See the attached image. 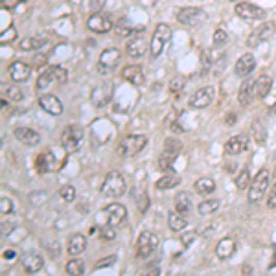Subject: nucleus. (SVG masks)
I'll use <instances>...</instances> for the list:
<instances>
[{
  "mask_svg": "<svg viewBox=\"0 0 276 276\" xmlns=\"http://www.w3.org/2000/svg\"><path fill=\"white\" fill-rule=\"evenodd\" d=\"M146 146H147L146 134H127L125 138L120 140L118 147H116V153L122 158H129V156L138 155Z\"/></svg>",
  "mask_w": 276,
  "mask_h": 276,
  "instance_id": "nucleus-1",
  "label": "nucleus"
},
{
  "mask_svg": "<svg viewBox=\"0 0 276 276\" xmlns=\"http://www.w3.org/2000/svg\"><path fill=\"white\" fill-rule=\"evenodd\" d=\"M125 179L124 175L120 171H110V173L105 175V180L101 184V195L107 199H114V197H122L125 193Z\"/></svg>",
  "mask_w": 276,
  "mask_h": 276,
  "instance_id": "nucleus-2",
  "label": "nucleus"
},
{
  "mask_svg": "<svg viewBox=\"0 0 276 276\" xmlns=\"http://www.w3.org/2000/svg\"><path fill=\"white\" fill-rule=\"evenodd\" d=\"M170 37H171V28L168 24L166 22L156 24L155 33L151 35V42H149V54H151L153 59L160 57V54L164 52L166 42L170 41Z\"/></svg>",
  "mask_w": 276,
  "mask_h": 276,
  "instance_id": "nucleus-3",
  "label": "nucleus"
},
{
  "mask_svg": "<svg viewBox=\"0 0 276 276\" xmlns=\"http://www.w3.org/2000/svg\"><path fill=\"white\" fill-rule=\"evenodd\" d=\"M120 59H122V52L114 46H109L105 50L101 52L100 57H98V72L107 76V74H112L118 68Z\"/></svg>",
  "mask_w": 276,
  "mask_h": 276,
  "instance_id": "nucleus-4",
  "label": "nucleus"
},
{
  "mask_svg": "<svg viewBox=\"0 0 276 276\" xmlns=\"http://www.w3.org/2000/svg\"><path fill=\"white\" fill-rule=\"evenodd\" d=\"M269 184H271V175L269 170H260L256 173V177L250 182V188H248V201L250 202H260L265 195V192L269 190Z\"/></svg>",
  "mask_w": 276,
  "mask_h": 276,
  "instance_id": "nucleus-5",
  "label": "nucleus"
},
{
  "mask_svg": "<svg viewBox=\"0 0 276 276\" xmlns=\"http://www.w3.org/2000/svg\"><path fill=\"white\" fill-rule=\"evenodd\" d=\"M81 142H83V129L79 125L72 124L61 133V147L66 153H76L79 149V146H81Z\"/></svg>",
  "mask_w": 276,
  "mask_h": 276,
  "instance_id": "nucleus-6",
  "label": "nucleus"
},
{
  "mask_svg": "<svg viewBox=\"0 0 276 276\" xmlns=\"http://www.w3.org/2000/svg\"><path fill=\"white\" fill-rule=\"evenodd\" d=\"M177 20H179L182 26H188V28L201 26V24H204V20H206V11L201 8L188 6V8H182L177 11Z\"/></svg>",
  "mask_w": 276,
  "mask_h": 276,
  "instance_id": "nucleus-7",
  "label": "nucleus"
},
{
  "mask_svg": "<svg viewBox=\"0 0 276 276\" xmlns=\"http://www.w3.org/2000/svg\"><path fill=\"white\" fill-rule=\"evenodd\" d=\"M179 151H180V144L175 142V140H166V147L162 155L158 156V170L162 171H170L173 168L175 160H177V156H179Z\"/></svg>",
  "mask_w": 276,
  "mask_h": 276,
  "instance_id": "nucleus-8",
  "label": "nucleus"
},
{
  "mask_svg": "<svg viewBox=\"0 0 276 276\" xmlns=\"http://www.w3.org/2000/svg\"><path fill=\"white\" fill-rule=\"evenodd\" d=\"M156 247H158V236L149 232V230H146V232H142L136 239V256L149 258L155 252Z\"/></svg>",
  "mask_w": 276,
  "mask_h": 276,
  "instance_id": "nucleus-9",
  "label": "nucleus"
},
{
  "mask_svg": "<svg viewBox=\"0 0 276 276\" xmlns=\"http://www.w3.org/2000/svg\"><path fill=\"white\" fill-rule=\"evenodd\" d=\"M274 32H276V26L272 22L260 24V26H258L256 30H254V32L248 35L247 46H248V48H256V46H260L262 42H265L267 39H271Z\"/></svg>",
  "mask_w": 276,
  "mask_h": 276,
  "instance_id": "nucleus-10",
  "label": "nucleus"
},
{
  "mask_svg": "<svg viewBox=\"0 0 276 276\" xmlns=\"http://www.w3.org/2000/svg\"><path fill=\"white\" fill-rule=\"evenodd\" d=\"M236 15L239 18H243L247 22H252V20H262L265 17V11L262 8H258V6L250 4V2H238L234 8Z\"/></svg>",
  "mask_w": 276,
  "mask_h": 276,
  "instance_id": "nucleus-11",
  "label": "nucleus"
},
{
  "mask_svg": "<svg viewBox=\"0 0 276 276\" xmlns=\"http://www.w3.org/2000/svg\"><path fill=\"white\" fill-rule=\"evenodd\" d=\"M216 98V88L214 87H201L195 90L190 98V107L192 109H206Z\"/></svg>",
  "mask_w": 276,
  "mask_h": 276,
  "instance_id": "nucleus-12",
  "label": "nucleus"
},
{
  "mask_svg": "<svg viewBox=\"0 0 276 276\" xmlns=\"http://www.w3.org/2000/svg\"><path fill=\"white\" fill-rule=\"evenodd\" d=\"M256 98V78H245L239 85V92H238V101L239 105L248 107Z\"/></svg>",
  "mask_w": 276,
  "mask_h": 276,
  "instance_id": "nucleus-13",
  "label": "nucleus"
},
{
  "mask_svg": "<svg viewBox=\"0 0 276 276\" xmlns=\"http://www.w3.org/2000/svg\"><path fill=\"white\" fill-rule=\"evenodd\" d=\"M105 217H107V225L110 226H120L127 217V210H125L124 204L120 202H110L109 206H105Z\"/></svg>",
  "mask_w": 276,
  "mask_h": 276,
  "instance_id": "nucleus-14",
  "label": "nucleus"
},
{
  "mask_svg": "<svg viewBox=\"0 0 276 276\" xmlns=\"http://www.w3.org/2000/svg\"><path fill=\"white\" fill-rule=\"evenodd\" d=\"M87 26L94 33H107L112 30V20L103 13H92L87 20Z\"/></svg>",
  "mask_w": 276,
  "mask_h": 276,
  "instance_id": "nucleus-15",
  "label": "nucleus"
},
{
  "mask_svg": "<svg viewBox=\"0 0 276 276\" xmlns=\"http://www.w3.org/2000/svg\"><path fill=\"white\" fill-rule=\"evenodd\" d=\"M30 74H32V66L24 61H15L8 66V76L13 79L15 83H24L28 81L30 78Z\"/></svg>",
  "mask_w": 276,
  "mask_h": 276,
  "instance_id": "nucleus-16",
  "label": "nucleus"
},
{
  "mask_svg": "<svg viewBox=\"0 0 276 276\" xmlns=\"http://www.w3.org/2000/svg\"><path fill=\"white\" fill-rule=\"evenodd\" d=\"M110 92H112V85H110L109 81L100 83L98 87L92 88V94H90L92 105L103 107V105H105V103H109V100H110Z\"/></svg>",
  "mask_w": 276,
  "mask_h": 276,
  "instance_id": "nucleus-17",
  "label": "nucleus"
},
{
  "mask_svg": "<svg viewBox=\"0 0 276 276\" xmlns=\"http://www.w3.org/2000/svg\"><path fill=\"white\" fill-rule=\"evenodd\" d=\"M39 107L52 116H59L63 112V103L54 94H42V96H39Z\"/></svg>",
  "mask_w": 276,
  "mask_h": 276,
  "instance_id": "nucleus-18",
  "label": "nucleus"
},
{
  "mask_svg": "<svg viewBox=\"0 0 276 276\" xmlns=\"http://www.w3.org/2000/svg\"><path fill=\"white\" fill-rule=\"evenodd\" d=\"M20 263H22L24 271H26L28 274H35V272H39L42 267H44V260L35 252L22 254V256H20Z\"/></svg>",
  "mask_w": 276,
  "mask_h": 276,
  "instance_id": "nucleus-19",
  "label": "nucleus"
},
{
  "mask_svg": "<svg viewBox=\"0 0 276 276\" xmlns=\"http://www.w3.org/2000/svg\"><path fill=\"white\" fill-rule=\"evenodd\" d=\"M13 136L20 144H24V146H37V144L41 142V134L30 127H15Z\"/></svg>",
  "mask_w": 276,
  "mask_h": 276,
  "instance_id": "nucleus-20",
  "label": "nucleus"
},
{
  "mask_svg": "<svg viewBox=\"0 0 276 276\" xmlns=\"http://www.w3.org/2000/svg\"><path fill=\"white\" fill-rule=\"evenodd\" d=\"M254 68H256V57L250 52L243 54L236 61V74H238L239 78H248V74L252 72Z\"/></svg>",
  "mask_w": 276,
  "mask_h": 276,
  "instance_id": "nucleus-21",
  "label": "nucleus"
},
{
  "mask_svg": "<svg viewBox=\"0 0 276 276\" xmlns=\"http://www.w3.org/2000/svg\"><path fill=\"white\" fill-rule=\"evenodd\" d=\"M122 78L127 83L134 85V87H140L146 81V76H144V70L140 68V64H129L122 70Z\"/></svg>",
  "mask_w": 276,
  "mask_h": 276,
  "instance_id": "nucleus-22",
  "label": "nucleus"
},
{
  "mask_svg": "<svg viewBox=\"0 0 276 276\" xmlns=\"http://www.w3.org/2000/svg\"><path fill=\"white\" fill-rule=\"evenodd\" d=\"M247 147H248V138L243 136V134H234L225 144V151L228 155H239V153L247 151Z\"/></svg>",
  "mask_w": 276,
  "mask_h": 276,
  "instance_id": "nucleus-23",
  "label": "nucleus"
},
{
  "mask_svg": "<svg viewBox=\"0 0 276 276\" xmlns=\"http://www.w3.org/2000/svg\"><path fill=\"white\" fill-rule=\"evenodd\" d=\"M57 168V162H55V156L50 151H42L41 155L37 156L35 160V170L37 173H50Z\"/></svg>",
  "mask_w": 276,
  "mask_h": 276,
  "instance_id": "nucleus-24",
  "label": "nucleus"
},
{
  "mask_svg": "<svg viewBox=\"0 0 276 276\" xmlns=\"http://www.w3.org/2000/svg\"><path fill=\"white\" fill-rule=\"evenodd\" d=\"M146 50H147V44L142 39V35L134 37V39H131V41L125 44V52H127V55L131 59H140V57H144Z\"/></svg>",
  "mask_w": 276,
  "mask_h": 276,
  "instance_id": "nucleus-25",
  "label": "nucleus"
},
{
  "mask_svg": "<svg viewBox=\"0 0 276 276\" xmlns=\"http://www.w3.org/2000/svg\"><path fill=\"white\" fill-rule=\"evenodd\" d=\"M46 37L42 35H28L24 37L22 41L18 42V50L20 52H33V50H41L42 46L46 44Z\"/></svg>",
  "mask_w": 276,
  "mask_h": 276,
  "instance_id": "nucleus-26",
  "label": "nucleus"
},
{
  "mask_svg": "<svg viewBox=\"0 0 276 276\" xmlns=\"http://www.w3.org/2000/svg\"><path fill=\"white\" fill-rule=\"evenodd\" d=\"M236 252V241L232 238H223L216 247V256L219 260H226Z\"/></svg>",
  "mask_w": 276,
  "mask_h": 276,
  "instance_id": "nucleus-27",
  "label": "nucleus"
},
{
  "mask_svg": "<svg viewBox=\"0 0 276 276\" xmlns=\"http://www.w3.org/2000/svg\"><path fill=\"white\" fill-rule=\"evenodd\" d=\"M272 88V78L269 74H262L256 78V98L258 100H263V98L271 92Z\"/></svg>",
  "mask_w": 276,
  "mask_h": 276,
  "instance_id": "nucleus-28",
  "label": "nucleus"
},
{
  "mask_svg": "<svg viewBox=\"0 0 276 276\" xmlns=\"http://www.w3.org/2000/svg\"><path fill=\"white\" fill-rule=\"evenodd\" d=\"M87 248V239L81 234H74L72 238L68 239V245H66V250H68L70 256H79Z\"/></svg>",
  "mask_w": 276,
  "mask_h": 276,
  "instance_id": "nucleus-29",
  "label": "nucleus"
},
{
  "mask_svg": "<svg viewBox=\"0 0 276 276\" xmlns=\"http://www.w3.org/2000/svg\"><path fill=\"white\" fill-rule=\"evenodd\" d=\"M190 208H192V195L188 192H180L177 197H175V212L179 214H188Z\"/></svg>",
  "mask_w": 276,
  "mask_h": 276,
  "instance_id": "nucleus-30",
  "label": "nucleus"
},
{
  "mask_svg": "<svg viewBox=\"0 0 276 276\" xmlns=\"http://www.w3.org/2000/svg\"><path fill=\"white\" fill-rule=\"evenodd\" d=\"M193 186H195V192H197L199 195H210V193H214V190H216L214 179H208V177L197 179Z\"/></svg>",
  "mask_w": 276,
  "mask_h": 276,
  "instance_id": "nucleus-31",
  "label": "nucleus"
},
{
  "mask_svg": "<svg viewBox=\"0 0 276 276\" xmlns=\"http://www.w3.org/2000/svg\"><path fill=\"white\" fill-rule=\"evenodd\" d=\"M179 184H180L179 175L168 173V175H164V177H160V179L156 180L155 186L158 190H171V188H175V186H179Z\"/></svg>",
  "mask_w": 276,
  "mask_h": 276,
  "instance_id": "nucleus-32",
  "label": "nucleus"
},
{
  "mask_svg": "<svg viewBox=\"0 0 276 276\" xmlns=\"http://www.w3.org/2000/svg\"><path fill=\"white\" fill-rule=\"evenodd\" d=\"M168 225H170V228L173 230V232H180V230H184L188 226V223H186L182 214H179V212H170V216H168Z\"/></svg>",
  "mask_w": 276,
  "mask_h": 276,
  "instance_id": "nucleus-33",
  "label": "nucleus"
},
{
  "mask_svg": "<svg viewBox=\"0 0 276 276\" xmlns=\"http://www.w3.org/2000/svg\"><path fill=\"white\" fill-rule=\"evenodd\" d=\"M217 208H219V201H217V199H206V201L199 202L197 212L201 216H210V214H214Z\"/></svg>",
  "mask_w": 276,
  "mask_h": 276,
  "instance_id": "nucleus-34",
  "label": "nucleus"
},
{
  "mask_svg": "<svg viewBox=\"0 0 276 276\" xmlns=\"http://www.w3.org/2000/svg\"><path fill=\"white\" fill-rule=\"evenodd\" d=\"M54 81H55L54 72H52V68H50V70H46V72H42L41 76H39L35 88H37V90H44V88L50 87V85H52V83H54Z\"/></svg>",
  "mask_w": 276,
  "mask_h": 276,
  "instance_id": "nucleus-35",
  "label": "nucleus"
},
{
  "mask_svg": "<svg viewBox=\"0 0 276 276\" xmlns=\"http://www.w3.org/2000/svg\"><path fill=\"white\" fill-rule=\"evenodd\" d=\"M234 182H236V188L241 190V192H243V190H248V188H250V182H252V180H250V173H248L247 168L239 171V175H238V177H236Z\"/></svg>",
  "mask_w": 276,
  "mask_h": 276,
  "instance_id": "nucleus-36",
  "label": "nucleus"
},
{
  "mask_svg": "<svg viewBox=\"0 0 276 276\" xmlns=\"http://www.w3.org/2000/svg\"><path fill=\"white\" fill-rule=\"evenodd\" d=\"M66 272H68L70 276H81L83 272H85V263H83L81 260H78V258H74V260H70V262L66 263Z\"/></svg>",
  "mask_w": 276,
  "mask_h": 276,
  "instance_id": "nucleus-37",
  "label": "nucleus"
},
{
  "mask_svg": "<svg viewBox=\"0 0 276 276\" xmlns=\"http://www.w3.org/2000/svg\"><path fill=\"white\" fill-rule=\"evenodd\" d=\"M2 92H4V96L11 101H20L24 98V92L17 87H11V85H8V87L2 85Z\"/></svg>",
  "mask_w": 276,
  "mask_h": 276,
  "instance_id": "nucleus-38",
  "label": "nucleus"
},
{
  "mask_svg": "<svg viewBox=\"0 0 276 276\" xmlns=\"http://www.w3.org/2000/svg\"><path fill=\"white\" fill-rule=\"evenodd\" d=\"M252 136H254V140H256V144H260V146L265 142L267 131H265V127H263L262 122H254L252 124Z\"/></svg>",
  "mask_w": 276,
  "mask_h": 276,
  "instance_id": "nucleus-39",
  "label": "nucleus"
},
{
  "mask_svg": "<svg viewBox=\"0 0 276 276\" xmlns=\"http://www.w3.org/2000/svg\"><path fill=\"white\" fill-rule=\"evenodd\" d=\"M59 197L63 199L64 202H72L74 199H76V190H74V186H70V184H64V186H61Z\"/></svg>",
  "mask_w": 276,
  "mask_h": 276,
  "instance_id": "nucleus-40",
  "label": "nucleus"
},
{
  "mask_svg": "<svg viewBox=\"0 0 276 276\" xmlns=\"http://www.w3.org/2000/svg\"><path fill=\"white\" fill-rule=\"evenodd\" d=\"M116 226H110V225H107V226H101L100 228V238L103 239V241H112V239L116 238Z\"/></svg>",
  "mask_w": 276,
  "mask_h": 276,
  "instance_id": "nucleus-41",
  "label": "nucleus"
},
{
  "mask_svg": "<svg viewBox=\"0 0 276 276\" xmlns=\"http://www.w3.org/2000/svg\"><path fill=\"white\" fill-rule=\"evenodd\" d=\"M52 72H54V78L57 83H66V79H68V72H66L63 66H59V64L52 66Z\"/></svg>",
  "mask_w": 276,
  "mask_h": 276,
  "instance_id": "nucleus-42",
  "label": "nucleus"
},
{
  "mask_svg": "<svg viewBox=\"0 0 276 276\" xmlns=\"http://www.w3.org/2000/svg\"><path fill=\"white\" fill-rule=\"evenodd\" d=\"M228 41V35H226L225 30H216L214 32V37H212V42H214V46H223L225 42Z\"/></svg>",
  "mask_w": 276,
  "mask_h": 276,
  "instance_id": "nucleus-43",
  "label": "nucleus"
},
{
  "mask_svg": "<svg viewBox=\"0 0 276 276\" xmlns=\"http://www.w3.org/2000/svg\"><path fill=\"white\" fill-rule=\"evenodd\" d=\"M107 4V0H88V9L92 13H101L103 6Z\"/></svg>",
  "mask_w": 276,
  "mask_h": 276,
  "instance_id": "nucleus-44",
  "label": "nucleus"
},
{
  "mask_svg": "<svg viewBox=\"0 0 276 276\" xmlns=\"http://www.w3.org/2000/svg\"><path fill=\"white\" fill-rule=\"evenodd\" d=\"M184 83H186V81H184L182 78H179V76H177V78H173V79L170 81V90H171V92L182 90V88H184Z\"/></svg>",
  "mask_w": 276,
  "mask_h": 276,
  "instance_id": "nucleus-45",
  "label": "nucleus"
},
{
  "mask_svg": "<svg viewBox=\"0 0 276 276\" xmlns=\"http://www.w3.org/2000/svg\"><path fill=\"white\" fill-rule=\"evenodd\" d=\"M136 206H138V210H140V214H144V212L147 210V206H149V197H147L146 193H142V195L138 197Z\"/></svg>",
  "mask_w": 276,
  "mask_h": 276,
  "instance_id": "nucleus-46",
  "label": "nucleus"
},
{
  "mask_svg": "<svg viewBox=\"0 0 276 276\" xmlns=\"http://www.w3.org/2000/svg\"><path fill=\"white\" fill-rule=\"evenodd\" d=\"M197 238V232H186V234H182V238H180V243H182V247H190V245L193 243V239Z\"/></svg>",
  "mask_w": 276,
  "mask_h": 276,
  "instance_id": "nucleus-47",
  "label": "nucleus"
},
{
  "mask_svg": "<svg viewBox=\"0 0 276 276\" xmlns=\"http://www.w3.org/2000/svg\"><path fill=\"white\" fill-rule=\"evenodd\" d=\"M0 210H2V214H4V216L11 214V210H13V204H11V201H9L8 197L0 199Z\"/></svg>",
  "mask_w": 276,
  "mask_h": 276,
  "instance_id": "nucleus-48",
  "label": "nucleus"
},
{
  "mask_svg": "<svg viewBox=\"0 0 276 276\" xmlns=\"http://www.w3.org/2000/svg\"><path fill=\"white\" fill-rule=\"evenodd\" d=\"M15 33H17V32H15V28L9 26V30H4V32H2V37H0V41H2V42L13 41V39H15Z\"/></svg>",
  "mask_w": 276,
  "mask_h": 276,
  "instance_id": "nucleus-49",
  "label": "nucleus"
},
{
  "mask_svg": "<svg viewBox=\"0 0 276 276\" xmlns=\"http://www.w3.org/2000/svg\"><path fill=\"white\" fill-rule=\"evenodd\" d=\"M46 248L52 252V258H59L61 248H59V243H57V241H52V243H48V245H46Z\"/></svg>",
  "mask_w": 276,
  "mask_h": 276,
  "instance_id": "nucleus-50",
  "label": "nucleus"
},
{
  "mask_svg": "<svg viewBox=\"0 0 276 276\" xmlns=\"http://www.w3.org/2000/svg\"><path fill=\"white\" fill-rule=\"evenodd\" d=\"M116 262V256H109V258H105V260H100V262H96V269H103V267H109V265H112V263Z\"/></svg>",
  "mask_w": 276,
  "mask_h": 276,
  "instance_id": "nucleus-51",
  "label": "nucleus"
},
{
  "mask_svg": "<svg viewBox=\"0 0 276 276\" xmlns=\"http://www.w3.org/2000/svg\"><path fill=\"white\" fill-rule=\"evenodd\" d=\"M144 276H160V271H158V267H149V269L144 272Z\"/></svg>",
  "mask_w": 276,
  "mask_h": 276,
  "instance_id": "nucleus-52",
  "label": "nucleus"
},
{
  "mask_svg": "<svg viewBox=\"0 0 276 276\" xmlns=\"http://www.w3.org/2000/svg\"><path fill=\"white\" fill-rule=\"evenodd\" d=\"M267 206L276 208V192H271V195H269V201H267Z\"/></svg>",
  "mask_w": 276,
  "mask_h": 276,
  "instance_id": "nucleus-53",
  "label": "nucleus"
},
{
  "mask_svg": "<svg viewBox=\"0 0 276 276\" xmlns=\"http://www.w3.org/2000/svg\"><path fill=\"white\" fill-rule=\"evenodd\" d=\"M13 258H15L13 250H4V260H13Z\"/></svg>",
  "mask_w": 276,
  "mask_h": 276,
  "instance_id": "nucleus-54",
  "label": "nucleus"
},
{
  "mask_svg": "<svg viewBox=\"0 0 276 276\" xmlns=\"http://www.w3.org/2000/svg\"><path fill=\"white\" fill-rule=\"evenodd\" d=\"M272 192H276V166L272 170Z\"/></svg>",
  "mask_w": 276,
  "mask_h": 276,
  "instance_id": "nucleus-55",
  "label": "nucleus"
},
{
  "mask_svg": "<svg viewBox=\"0 0 276 276\" xmlns=\"http://www.w3.org/2000/svg\"><path fill=\"white\" fill-rule=\"evenodd\" d=\"M243 271H245V276H250V274H252V269H250V265H245Z\"/></svg>",
  "mask_w": 276,
  "mask_h": 276,
  "instance_id": "nucleus-56",
  "label": "nucleus"
},
{
  "mask_svg": "<svg viewBox=\"0 0 276 276\" xmlns=\"http://www.w3.org/2000/svg\"><path fill=\"white\" fill-rule=\"evenodd\" d=\"M232 2H239V0H232Z\"/></svg>",
  "mask_w": 276,
  "mask_h": 276,
  "instance_id": "nucleus-57",
  "label": "nucleus"
}]
</instances>
